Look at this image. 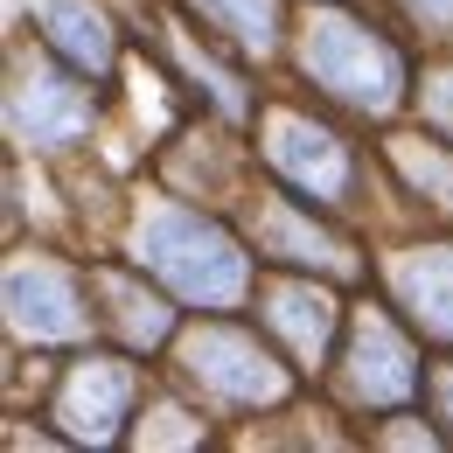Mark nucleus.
I'll use <instances>...</instances> for the list:
<instances>
[{
	"label": "nucleus",
	"mask_w": 453,
	"mask_h": 453,
	"mask_svg": "<svg viewBox=\"0 0 453 453\" xmlns=\"http://www.w3.org/2000/svg\"><path fill=\"white\" fill-rule=\"evenodd\" d=\"M133 244H140V265H154V273H161L181 300H196V307H237L244 286H251L244 251H237L217 224H203V217H188V210H174V203H147Z\"/></svg>",
	"instance_id": "nucleus-1"
},
{
	"label": "nucleus",
	"mask_w": 453,
	"mask_h": 453,
	"mask_svg": "<svg viewBox=\"0 0 453 453\" xmlns=\"http://www.w3.org/2000/svg\"><path fill=\"white\" fill-rule=\"evenodd\" d=\"M300 70H307L321 91H335L342 105H356V112H391L397 91H404L397 50L377 42V35H370L363 21H349V14H314V21H307Z\"/></svg>",
	"instance_id": "nucleus-2"
},
{
	"label": "nucleus",
	"mask_w": 453,
	"mask_h": 453,
	"mask_svg": "<svg viewBox=\"0 0 453 453\" xmlns=\"http://www.w3.org/2000/svg\"><path fill=\"white\" fill-rule=\"evenodd\" d=\"M181 363H188V377L210 397H230V404H273V397H286V370L251 335H237V328H188Z\"/></svg>",
	"instance_id": "nucleus-3"
},
{
	"label": "nucleus",
	"mask_w": 453,
	"mask_h": 453,
	"mask_svg": "<svg viewBox=\"0 0 453 453\" xmlns=\"http://www.w3.org/2000/svg\"><path fill=\"white\" fill-rule=\"evenodd\" d=\"M7 321L28 342H77L91 328V307L57 258H14L7 265Z\"/></svg>",
	"instance_id": "nucleus-4"
},
{
	"label": "nucleus",
	"mask_w": 453,
	"mask_h": 453,
	"mask_svg": "<svg viewBox=\"0 0 453 453\" xmlns=\"http://www.w3.org/2000/svg\"><path fill=\"white\" fill-rule=\"evenodd\" d=\"M7 126L28 147H63V140H77L91 126V91L70 84L63 70H21L14 98H7Z\"/></svg>",
	"instance_id": "nucleus-5"
},
{
	"label": "nucleus",
	"mask_w": 453,
	"mask_h": 453,
	"mask_svg": "<svg viewBox=\"0 0 453 453\" xmlns=\"http://www.w3.org/2000/svg\"><path fill=\"white\" fill-rule=\"evenodd\" d=\"M265 154H273V168H280L300 196H314V203H342V188H349V154H342L335 133H321V126H307V119L280 112V119H273Z\"/></svg>",
	"instance_id": "nucleus-6"
},
{
	"label": "nucleus",
	"mask_w": 453,
	"mask_h": 453,
	"mask_svg": "<svg viewBox=\"0 0 453 453\" xmlns=\"http://www.w3.org/2000/svg\"><path fill=\"white\" fill-rule=\"evenodd\" d=\"M349 384L370 404H397V397L418 391V363L384 314H356V335H349Z\"/></svg>",
	"instance_id": "nucleus-7"
},
{
	"label": "nucleus",
	"mask_w": 453,
	"mask_h": 453,
	"mask_svg": "<svg viewBox=\"0 0 453 453\" xmlns=\"http://www.w3.org/2000/svg\"><path fill=\"white\" fill-rule=\"evenodd\" d=\"M126 404H133V370L126 363H84L57 397V418L70 440H91V447H105L119 440V418H126Z\"/></svg>",
	"instance_id": "nucleus-8"
},
{
	"label": "nucleus",
	"mask_w": 453,
	"mask_h": 453,
	"mask_svg": "<svg viewBox=\"0 0 453 453\" xmlns=\"http://www.w3.org/2000/svg\"><path fill=\"white\" fill-rule=\"evenodd\" d=\"M391 286L426 335L453 342V244H426V251L391 258Z\"/></svg>",
	"instance_id": "nucleus-9"
},
{
	"label": "nucleus",
	"mask_w": 453,
	"mask_h": 453,
	"mask_svg": "<svg viewBox=\"0 0 453 453\" xmlns=\"http://www.w3.org/2000/svg\"><path fill=\"white\" fill-rule=\"evenodd\" d=\"M265 321L293 342V356L321 363V356H328V335H335V300L314 293V286H273V293H265Z\"/></svg>",
	"instance_id": "nucleus-10"
},
{
	"label": "nucleus",
	"mask_w": 453,
	"mask_h": 453,
	"mask_svg": "<svg viewBox=\"0 0 453 453\" xmlns=\"http://www.w3.org/2000/svg\"><path fill=\"white\" fill-rule=\"evenodd\" d=\"M35 14H42L50 42H57L77 70H91V77L112 70V28H105V14H98L91 0H35Z\"/></svg>",
	"instance_id": "nucleus-11"
},
{
	"label": "nucleus",
	"mask_w": 453,
	"mask_h": 453,
	"mask_svg": "<svg viewBox=\"0 0 453 453\" xmlns=\"http://www.w3.org/2000/svg\"><path fill=\"white\" fill-rule=\"evenodd\" d=\"M258 244H265L273 258H293V265H328V273H349V251H342L328 230H314L300 210H286V203H265V210H258Z\"/></svg>",
	"instance_id": "nucleus-12"
},
{
	"label": "nucleus",
	"mask_w": 453,
	"mask_h": 453,
	"mask_svg": "<svg viewBox=\"0 0 453 453\" xmlns=\"http://www.w3.org/2000/svg\"><path fill=\"white\" fill-rule=\"evenodd\" d=\"M196 7L244 50H273V35H280V7L273 0H196Z\"/></svg>",
	"instance_id": "nucleus-13"
},
{
	"label": "nucleus",
	"mask_w": 453,
	"mask_h": 453,
	"mask_svg": "<svg viewBox=\"0 0 453 453\" xmlns=\"http://www.w3.org/2000/svg\"><path fill=\"white\" fill-rule=\"evenodd\" d=\"M105 300H112V321L133 349H154V342L168 335V307L154 293H140V286H126V280H105Z\"/></svg>",
	"instance_id": "nucleus-14"
},
{
	"label": "nucleus",
	"mask_w": 453,
	"mask_h": 453,
	"mask_svg": "<svg viewBox=\"0 0 453 453\" xmlns=\"http://www.w3.org/2000/svg\"><path fill=\"white\" fill-rule=\"evenodd\" d=\"M391 154H397V168H404L411 188H426V196H440V203L453 196V161L440 147H426V140H391Z\"/></svg>",
	"instance_id": "nucleus-15"
},
{
	"label": "nucleus",
	"mask_w": 453,
	"mask_h": 453,
	"mask_svg": "<svg viewBox=\"0 0 453 453\" xmlns=\"http://www.w3.org/2000/svg\"><path fill=\"white\" fill-rule=\"evenodd\" d=\"M140 440H154V447H196V440H203V426H196V418H181V411H154V426H140Z\"/></svg>",
	"instance_id": "nucleus-16"
},
{
	"label": "nucleus",
	"mask_w": 453,
	"mask_h": 453,
	"mask_svg": "<svg viewBox=\"0 0 453 453\" xmlns=\"http://www.w3.org/2000/svg\"><path fill=\"white\" fill-rule=\"evenodd\" d=\"M426 119H433V126H440V133L453 140V70L426 84Z\"/></svg>",
	"instance_id": "nucleus-17"
},
{
	"label": "nucleus",
	"mask_w": 453,
	"mask_h": 453,
	"mask_svg": "<svg viewBox=\"0 0 453 453\" xmlns=\"http://www.w3.org/2000/svg\"><path fill=\"white\" fill-rule=\"evenodd\" d=\"M426 28H440V35H453V0H404Z\"/></svg>",
	"instance_id": "nucleus-18"
},
{
	"label": "nucleus",
	"mask_w": 453,
	"mask_h": 453,
	"mask_svg": "<svg viewBox=\"0 0 453 453\" xmlns=\"http://www.w3.org/2000/svg\"><path fill=\"white\" fill-rule=\"evenodd\" d=\"M384 447H433V433H426V426H391Z\"/></svg>",
	"instance_id": "nucleus-19"
},
{
	"label": "nucleus",
	"mask_w": 453,
	"mask_h": 453,
	"mask_svg": "<svg viewBox=\"0 0 453 453\" xmlns=\"http://www.w3.org/2000/svg\"><path fill=\"white\" fill-rule=\"evenodd\" d=\"M433 397H440V418L453 426V363L440 370V377H433Z\"/></svg>",
	"instance_id": "nucleus-20"
}]
</instances>
